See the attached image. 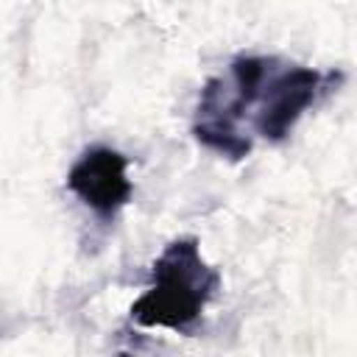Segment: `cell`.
Segmentation results:
<instances>
[{"label":"cell","mask_w":357,"mask_h":357,"mask_svg":"<svg viewBox=\"0 0 357 357\" xmlns=\"http://www.w3.org/2000/svg\"><path fill=\"white\" fill-rule=\"evenodd\" d=\"M343 81V73H321L315 67L290 64V67H273L268 75L262 95H259V112L254 117V128L268 142H282L298 117L329 89H335Z\"/></svg>","instance_id":"2"},{"label":"cell","mask_w":357,"mask_h":357,"mask_svg":"<svg viewBox=\"0 0 357 357\" xmlns=\"http://www.w3.org/2000/svg\"><path fill=\"white\" fill-rule=\"evenodd\" d=\"M220 287V273L201 257L195 237H178L162 248L151 268V287L131 304L139 326L192 332Z\"/></svg>","instance_id":"1"},{"label":"cell","mask_w":357,"mask_h":357,"mask_svg":"<svg viewBox=\"0 0 357 357\" xmlns=\"http://www.w3.org/2000/svg\"><path fill=\"white\" fill-rule=\"evenodd\" d=\"M67 187L100 220H114L134 192V184L128 178V159L114 148L92 145L70 167Z\"/></svg>","instance_id":"3"}]
</instances>
